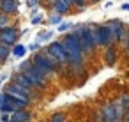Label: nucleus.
<instances>
[{
  "label": "nucleus",
  "instance_id": "f257e3e1",
  "mask_svg": "<svg viewBox=\"0 0 129 122\" xmlns=\"http://www.w3.org/2000/svg\"><path fill=\"white\" fill-rule=\"evenodd\" d=\"M32 64H34V67L46 78V80H50V78H53V74L58 71V67H60V64L44 50V51H37L34 57H32V60H30Z\"/></svg>",
  "mask_w": 129,
  "mask_h": 122
},
{
  "label": "nucleus",
  "instance_id": "f03ea898",
  "mask_svg": "<svg viewBox=\"0 0 129 122\" xmlns=\"http://www.w3.org/2000/svg\"><path fill=\"white\" fill-rule=\"evenodd\" d=\"M60 43H62L66 53H67V62H69L74 69H76V67L80 69V67H81V62H83V50H81L80 41L76 39V36H74V34H67Z\"/></svg>",
  "mask_w": 129,
  "mask_h": 122
},
{
  "label": "nucleus",
  "instance_id": "7ed1b4c3",
  "mask_svg": "<svg viewBox=\"0 0 129 122\" xmlns=\"http://www.w3.org/2000/svg\"><path fill=\"white\" fill-rule=\"evenodd\" d=\"M20 73H23V74L27 76V80L34 85V88H46L48 80H46V78H44V76L34 67V64H32L30 60L20 64Z\"/></svg>",
  "mask_w": 129,
  "mask_h": 122
},
{
  "label": "nucleus",
  "instance_id": "20e7f679",
  "mask_svg": "<svg viewBox=\"0 0 129 122\" xmlns=\"http://www.w3.org/2000/svg\"><path fill=\"white\" fill-rule=\"evenodd\" d=\"M74 36L80 41V46H81L83 53L95 50V43H94V37H92V32H90V27L88 25H76Z\"/></svg>",
  "mask_w": 129,
  "mask_h": 122
},
{
  "label": "nucleus",
  "instance_id": "39448f33",
  "mask_svg": "<svg viewBox=\"0 0 129 122\" xmlns=\"http://www.w3.org/2000/svg\"><path fill=\"white\" fill-rule=\"evenodd\" d=\"M4 92L9 94L11 97H14V99H18V101H21V103H25V104H30V101L34 99V92H28V90H25L23 87L13 83V81H9V83L6 85Z\"/></svg>",
  "mask_w": 129,
  "mask_h": 122
},
{
  "label": "nucleus",
  "instance_id": "423d86ee",
  "mask_svg": "<svg viewBox=\"0 0 129 122\" xmlns=\"http://www.w3.org/2000/svg\"><path fill=\"white\" fill-rule=\"evenodd\" d=\"M88 27H90V32H92L95 46H110L111 36H110V30H108L106 25H94V23H90Z\"/></svg>",
  "mask_w": 129,
  "mask_h": 122
},
{
  "label": "nucleus",
  "instance_id": "0eeeda50",
  "mask_svg": "<svg viewBox=\"0 0 129 122\" xmlns=\"http://www.w3.org/2000/svg\"><path fill=\"white\" fill-rule=\"evenodd\" d=\"M46 51L60 64V66H66V64H69L67 62V53H66V50H64V46H62V43H58V41H55V43H51L48 48H46Z\"/></svg>",
  "mask_w": 129,
  "mask_h": 122
},
{
  "label": "nucleus",
  "instance_id": "6e6552de",
  "mask_svg": "<svg viewBox=\"0 0 129 122\" xmlns=\"http://www.w3.org/2000/svg\"><path fill=\"white\" fill-rule=\"evenodd\" d=\"M18 36H20V34H18V30H16V28H13V27H6V28L0 30V43L13 46V44H16Z\"/></svg>",
  "mask_w": 129,
  "mask_h": 122
},
{
  "label": "nucleus",
  "instance_id": "1a4fd4ad",
  "mask_svg": "<svg viewBox=\"0 0 129 122\" xmlns=\"http://www.w3.org/2000/svg\"><path fill=\"white\" fill-rule=\"evenodd\" d=\"M11 81H13V83H16V85H20V87H23V88H25V90H28V92H34V90H36V88H34V85L27 80V76H25L23 73H14Z\"/></svg>",
  "mask_w": 129,
  "mask_h": 122
},
{
  "label": "nucleus",
  "instance_id": "9d476101",
  "mask_svg": "<svg viewBox=\"0 0 129 122\" xmlns=\"http://www.w3.org/2000/svg\"><path fill=\"white\" fill-rule=\"evenodd\" d=\"M18 11V4L16 0H0V13L2 14H14Z\"/></svg>",
  "mask_w": 129,
  "mask_h": 122
},
{
  "label": "nucleus",
  "instance_id": "9b49d317",
  "mask_svg": "<svg viewBox=\"0 0 129 122\" xmlns=\"http://www.w3.org/2000/svg\"><path fill=\"white\" fill-rule=\"evenodd\" d=\"M51 7H53V11H55V14H66V13H69V9H71V4H69V0H53L51 2Z\"/></svg>",
  "mask_w": 129,
  "mask_h": 122
},
{
  "label": "nucleus",
  "instance_id": "f8f14e48",
  "mask_svg": "<svg viewBox=\"0 0 129 122\" xmlns=\"http://www.w3.org/2000/svg\"><path fill=\"white\" fill-rule=\"evenodd\" d=\"M30 118H32V113L27 111V108L18 110V111H14L11 115V122H30Z\"/></svg>",
  "mask_w": 129,
  "mask_h": 122
},
{
  "label": "nucleus",
  "instance_id": "ddd939ff",
  "mask_svg": "<svg viewBox=\"0 0 129 122\" xmlns=\"http://www.w3.org/2000/svg\"><path fill=\"white\" fill-rule=\"evenodd\" d=\"M11 51H13V48L9 46V44H4V43H0V60H7V57L11 55Z\"/></svg>",
  "mask_w": 129,
  "mask_h": 122
},
{
  "label": "nucleus",
  "instance_id": "4468645a",
  "mask_svg": "<svg viewBox=\"0 0 129 122\" xmlns=\"http://www.w3.org/2000/svg\"><path fill=\"white\" fill-rule=\"evenodd\" d=\"M25 53H27V46H23V44H14V48H13V55H14V57L21 58Z\"/></svg>",
  "mask_w": 129,
  "mask_h": 122
},
{
  "label": "nucleus",
  "instance_id": "2eb2a0df",
  "mask_svg": "<svg viewBox=\"0 0 129 122\" xmlns=\"http://www.w3.org/2000/svg\"><path fill=\"white\" fill-rule=\"evenodd\" d=\"M53 37V32L51 30H44V32H41L39 36H37V43H44V41H50Z\"/></svg>",
  "mask_w": 129,
  "mask_h": 122
},
{
  "label": "nucleus",
  "instance_id": "dca6fc26",
  "mask_svg": "<svg viewBox=\"0 0 129 122\" xmlns=\"http://www.w3.org/2000/svg\"><path fill=\"white\" fill-rule=\"evenodd\" d=\"M104 55H106L108 64H113V60H115V48H111V46H110V48L106 50V53H104Z\"/></svg>",
  "mask_w": 129,
  "mask_h": 122
},
{
  "label": "nucleus",
  "instance_id": "f3484780",
  "mask_svg": "<svg viewBox=\"0 0 129 122\" xmlns=\"http://www.w3.org/2000/svg\"><path fill=\"white\" fill-rule=\"evenodd\" d=\"M6 27H9V16L0 13V30H2V28H6Z\"/></svg>",
  "mask_w": 129,
  "mask_h": 122
},
{
  "label": "nucleus",
  "instance_id": "a211bd4d",
  "mask_svg": "<svg viewBox=\"0 0 129 122\" xmlns=\"http://www.w3.org/2000/svg\"><path fill=\"white\" fill-rule=\"evenodd\" d=\"M60 21H62V16H60V14H53V16L50 18V23H51V25H60Z\"/></svg>",
  "mask_w": 129,
  "mask_h": 122
},
{
  "label": "nucleus",
  "instance_id": "6ab92c4d",
  "mask_svg": "<svg viewBox=\"0 0 129 122\" xmlns=\"http://www.w3.org/2000/svg\"><path fill=\"white\" fill-rule=\"evenodd\" d=\"M69 4L71 6H78V7H85L87 0H69Z\"/></svg>",
  "mask_w": 129,
  "mask_h": 122
},
{
  "label": "nucleus",
  "instance_id": "aec40b11",
  "mask_svg": "<svg viewBox=\"0 0 129 122\" xmlns=\"http://www.w3.org/2000/svg\"><path fill=\"white\" fill-rule=\"evenodd\" d=\"M39 48H41V43H37V41H36V43H32V44H28V50H30V51H34V53H37V51H39Z\"/></svg>",
  "mask_w": 129,
  "mask_h": 122
},
{
  "label": "nucleus",
  "instance_id": "412c9836",
  "mask_svg": "<svg viewBox=\"0 0 129 122\" xmlns=\"http://www.w3.org/2000/svg\"><path fill=\"white\" fill-rule=\"evenodd\" d=\"M71 27H73L71 23H60V25H58V32H67Z\"/></svg>",
  "mask_w": 129,
  "mask_h": 122
},
{
  "label": "nucleus",
  "instance_id": "4be33fe9",
  "mask_svg": "<svg viewBox=\"0 0 129 122\" xmlns=\"http://www.w3.org/2000/svg\"><path fill=\"white\" fill-rule=\"evenodd\" d=\"M0 122H11V113H2L0 115Z\"/></svg>",
  "mask_w": 129,
  "mask_h": 122
},
{
  "label": "nucleus",
  "instance_id": "5701e85b",
  "mask_svg": "<svg viewBox=\"0 0 129 122\" xmlns=\"http://www.w3.org/2000/svg\"><path fill=\"white\" fill-rule=\"evenodd\" d=\"M43 21V14H36V16H32V23L34 25H37V23H41Z\"/></svg>",
  "mask_w": 129,
  "mask_h": 122
},
{
  "label": "nucleus",
  "instance_id": "b1692460",
  "mask_svg": "<svg viewBox=\"0 0 129 122\" xmlns=\"http://www.w3.org/2000/svg\"><path fill=\"white\" fill-rule=\"evenodd\" d=\"M27 2H28L30 7H37L39 6V0H27Z\"/></svg>",
  "mask_w": 129,
  "mask_h": 122
},
{
  "label": "nucleus",
  "instance_id": "393cba45",
  "mask_svg": "<svg viewBox=\"0 0 129 122\" xmlns=\"http://www.w3.org/2000/svg\"><path fill=\"white\" fill-rule=\"evenodd\" d=\"M124 44H125V53L129 55V28H127V39H125V43H124Z\"/></svg>",
  "mask_w": 129,
  "mask_h": 122
},
{
  "label": "nucleus",
  "instance_id": "a878e982",
  "mask_svg": "<svg viewBox=\"0 0 129 122\" xmlns=\"http://www.w3.org/2000/svg\"><path fill=\"white\" fill-rule=\"evenodd\" d=\"M122 9H124V11H129V4H127V2H125V4H122Z\"/></svg>",
  "mask_w": 129,
  "mask_h": 122
},
{
  "label": "nucleus",
  "instance_id": "bb28decb",
  "mask_svg": "<svg viewBox=\"0 0 129 122\" xmlns=\"http://www.w3.org/2000/svg\"><path fill=\"white\" fill-rule=\"evenodd\" d=\"M90 2H92V4H97V2H99V0H90Z\"/></svg>",
  "mask_w": 129,
  "mask_h": 122
},
{
  "label": "nucleus",
  "instance_id": "cd10ccee",
  "mask_svg": "<svg viewBox=\"0 0 129 122\" xmlns=\"http://www.w3.org/2000/svg\"><path fill=\"white\" fill-rule=\"evenodd\" d=\"M48 2H50V4H51V2H53V0H48Z\"/></svg>",
  "mask_w": 129,
  "mask_h": 122
},
{
  "label": "nucleus",
  "instance_id": "c85d7f7f",
  "mask_svg": "<svg viewBox=\"0 0 129 122\" xmlns=\"http://www.w3.org/2000/svg\"><path fill=\"white\" fill-rule=\"evenodd\" d=\"M0 66H2V60H0Z\"/></svg>",
  "mask_w": 129,
  "mask_h": 122
}]
</instances>
